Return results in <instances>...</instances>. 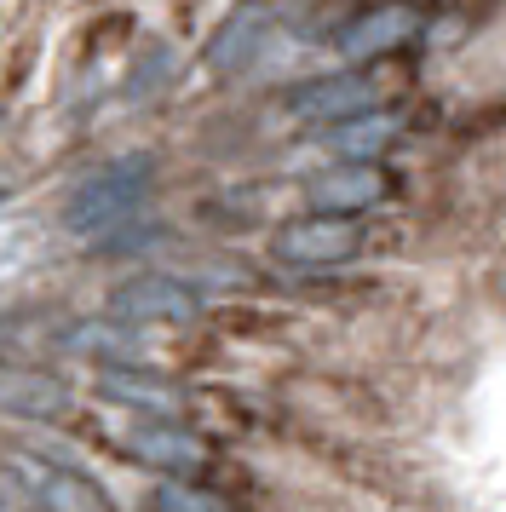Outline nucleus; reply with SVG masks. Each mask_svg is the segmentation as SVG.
Returning <instances> with one entry per match:
<instances>
[{"label":"nucleus","instance_id":"13","mask_svg":"<svg viewBox=\"0 0 506 512\" xmlns=\"http://www.w3.org/2000/svg\"><path fill=\"white\" fill-rule=\"evenodd\" d=\"M161 75H173V47H167V41H161V47H150L144 58H138V70L127 75V98H133V104H138V98H150Z\"/></svg>","mask_w":506,"mask_h":512},{"label":"nucleus","instance_id":"6","mask_svg":"<svg viewBox=\"0 0 506 512\" xmlns=\"http://www.w3.org/2000/svg\"><path fill=\"white\" fill-rule=\"evenodd\" d=\"M69 409V386L29 363H0V415L12 420H58Z\"/></svg>","mask_w":506,"mask_h":512},{"label":"nucleus","instance_id":"7","mask_svg":"<svg viewBox=\"0 0 506 512\" xmlns=\"http://www.w3.org/2000/svg\"><path fill=\"white\" fill-rule=\"evenodd\" d=\"M98 397L104 403H121V409H138V415H150V420H173L184 409L179 386L150 374V369H104L98 374Z\"/></svg>","mask_w":506,"mask_h":512},{"label":"nucleus","instance_id":"5","mask_svg":"<svg viewBox=\"0 0 506 512\" xmlns=\"http://www.w3.org/2000/svg\"><path fill=\"white\" fill-rule=\"evenodd\" d=\"M305 196H311V213H345V219H357L374 202H386L391 179L368 162H340V167H328V173H311Z\"/></svg>","mask_w":506,"mask_h":512},{"label":"nucleus","instance_id":"1","mask_svg":"<svg viewBox=\"0 0 506 512\" xmlns=\"http://www.w3.org/2000/svg\"><path fill=\"white\" fill-rule=\"evenodd\" d=\"M150 185H156V156H144V150H127V156H115V162L92 167L87 179L69 190L64 231L69 236H98V231L127 225V219L144 208Z\"/></svg>","mask_w":506,"mask_h":512},{"label":"nucleus","instance_id":"4","mask_svg":"<svg viewBox=\"0 0 506 512\" xmlns=\"http://www.w3.org/2000/svg\"><path fill=\"white\" fill-rule=\"evenodd\" d=\"M288 110L340 127V121H357L368 110H380V104H374V81L363 70H334V75H317V81H299L288 93Z\"/></svg>","mask_w":506,"mask_h":512},{"label":"nucleus","instance_id":"11","mask_svg":"<svg viewBox=\"0 0 506 512\" xmlns=\"http://www.w3.org/2000/svg\"><path fill=\"white\" fill-rule=\"evenodd\" d=\"M322 139H328V150H334L340 162H368V167H374V156L397 139V116H386V110H368V116H357V121L328 127Z\"/></svg>","mask_w":506,"mask_h":512},{"label":"nucleus","instance_id":"10","mask_svg":"<svg viewBox=\"0 0 506 512\" xmlns=\"http://www.w3.org/2000/svg\"><path fill=\"white\" fill-rule=\"evenodd\" d=\"M414 29H420V12H397V6L357 12V18L340 29V52H345V58H374V52L397 47L403 35H414Z\"/></svg>","mask_w":506,"mask_h":512},{"label":"nucleus","instance_id":"14","mask_svg":"<svg viewBox=\"0 0 506 512\" xmlns=\"http://www.w3.org/2000/svg\"><path fill=\"white\" fill-rule=\"evenodd\" d=\"M0 202H6V190H0Z\"/></svg>","mask_w":506,"mask_h":512},{"label":"nucleus","instance_id":"3","mask_svg":"<svg viewBox=\"0 0 506 512\" xmlns=\"http://www.w3.org/2000/svg\"><path fill=\"white\" fill-rule=\"evenodd\" d=\"M357 248H363V225L345 213H299L271 231V259L299 265V271L345 265V259H357Z\"/></svg>","mask_w":506,"mask_h":512},{"label":"nucleus","instance_id":"2","mask_svg":"<svg viewBox=\"0 0 506 512\" xmlns=\"http://www.w3.org/2000/svg\"><path fill=\"white\" fill-rule=\"evenodd\" d=\"M202 317V288L167 271H138V277L115 282L104 300V323L127 328V323H190Z\"/></svg>","mask_w":506,"mask_h":512},{"label":"nucleus","instance_id":"12","mask_svg":"<svg viewBox=\"0 0 506 512\" xmlns=\"http://www.w3.org/2000/svg\"><path fill=\"white\" fill-rule=\"evenodd\" d=\"M156 512H230V501L219 489L190 484V478H167L156 484Z\"/></svg>","mask_w":506,"mask_h":512},{"label":"nucleus","instance_id":"9","mask_svg":"<svg viewBox=\"0 0 506 512\" xmlns=\"http://www.w3.org/2000/svg\"><path fill=\"white\" fill-rule=\"evenodd\" d=\"M127 449H133L138 461L150 466H167V472H190V466L207 461V443L179 426V420H150V426H133L127 432Z\"/></svg>","mask_w":506,"mask_h":512},{"label":"nucleus","instance_id":"8","mask_svg":"<svg viewBox=\"0 0 506 512\" xmlns=\"http://www.w3.org/2000/svg\"><path fill=\"white\" fill-rule=\"evenodd\" d=\"M265 29H271V18H265L259 6L225 12V24L213 29V41H207V70L213 75H242L253 58H259V47H265Z\"/></svg>","mask_w":506,"mask_h":512}]
</instances>
